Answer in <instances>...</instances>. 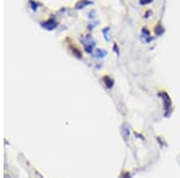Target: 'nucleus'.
Masks as SVG:
<instances>
[{"label":"nucleus","mask_w":180,"mask_h":178,"mask_svg":"<svg viewBox=\"0 0 180 178\" xmlns=\"http://www.w3.org/2000/svg\"><path fill=\"white\" fill-rule=\"evenodd\" d=\"M159 96L163 99V105H164V110L166 111H168V109L171 108L172 103H171V98H169V96L166 93V92H163V91H161V92H159Z\"/></svg>","instance_id":"nucleus-1"},{"label":"nucleus","mask_w":180,"mask_h":178,"mask_svg":"<svg viewBox=\"0 0 180 178\" xmlns=\"http://www.w3.org/2000/svg\"><path fill=\"white\" fill-rule=\"evenodd\" d=\"M108 31H109V28H106V29L103 30V32H105V38H106L107 41H109V37H108V35H107Z\"/></svg>","instance_id":"nucleus-8"},{"label":"nucleus","mask_w":180,"mask_h":178,"mask_svg":"<svg viewBox=\"0 0 180 178\" xmlns=\"http://www.w3.org/2000/svg\"><path fill=\"white\" fill-rule=\"evenodd\" d=\"M121 178H131V175H130L128 172H125V173H123Z\"/></svg>","instance_id":"nucleus-9"},{"label":"nucleus","mask_w":180,"mask_h":178,"mask_svg":"<svg viewBox=\"0 0 180 178\" xmlns=\"http://www.w3.org/2000/svg\"><path fill=\"white\" fill-rule=\"evenodd\" d=\"M150 15H151V11H149V12H146V16L145 17L148 18V17H150Z\"/></svg>","instance_id":"nucleus-10"},{"label":"nucleus","mask_w":180,"mask_h":178,"mask_svg":"<svg viewBox=\"0 0 180 178\" xmlns=\"http://www.w3.org/2000/svg\"><path fill=\"white\" fill-rule=\"evenodd\" d=\"M155 32H156V35H162L164 32V28L161 24H157V27L155 28Z\"/></svg>","instance_id":"nucleus-5"},{"label":"nucleus","mask_w":180,"mask_h":178,"mask_svg":"<svg viewBox=\"0 0 180 178\" xmlns=\"http://www.w3.org/2000/svg\"><path fill=\"white\" fill-rule=\"evenodd\" d=\"M102 80L106 83V86H107L108 89L113 87V79H112V78H109V77H103Z\"/></svg>","instance_id":"nucleus-4"},{"label":"nucleus","mask_w":180,"mask_h":178,"mask_svg":"<svg viewBox=\"0 0 180 178\" xmlns=\"http://www.w3.org/2000/svg\"><path fill=\"white\" fill-rule=\"evenodd\" d=\"M153 0H139V4L141 5H146V4H149V2H151Z\"/></svg>","instance_id":"nucleus-7"},{"label":"nucleus","mask_w":180,"mask_h":178,"mask_svg":"<svg viewBox=\"0 0 180 178\" xmlns=\"http://www.w3.org/2000/svg\"><path fill=\"white\" fill-rule=\"evenodd\" d=\"M106 54H107V52L103 50V49H96L92 55H94L95 57H103V56H106Z\"/></svg>","instance_id":"nucleus-3"},{"label":"nucleus","mask_w":180,"mask_h":178,"mask_svg":"<svg viewBox=\"0 0 180 178\" xmlns=\"http://www.w3.org/2000/svg\"><path fill=\"white\" fill-rule=\"evenodd\" d=\"M123 129H124V130H123V135H124V139H127V138H128V136H127V133H130V130H128V127H127V125H124V127H123Z\"/></svg>","instance_id":"nucleus-6"},{"label":"nucleus","mask_w":180,"mask_h":178,"mask_svg":"<svg viewBox=\"0 0 180 178\" xmlns=\"http://www.w3.org/2000/svg\"><path fill=\"white\" fill-rule=\"evenodd\" d=\"M141 40L143 41L144 43H149L153 41V37L150 36V31L146 29V28H143L142 29V32H141Z\"/></svg>","instance_id":"nucleus-2"}]
</instances>
